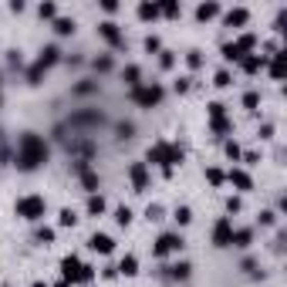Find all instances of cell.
Here are the masks:
<instances>
[{
	"label": "cell",
	"mask_w": 287,
	"mask_h": 287,
	"mask_svg": "<svg viewBox=\"0 0 287 287\" xmlns=\"http://www.w3.org/2000/svg\"><path fill=\"white\" fill-rule=\"evenodd\" d=\"M17 166L20 169H37V166L48 159V146H44V139H37L34 132H27V135H20V142H17Z\"/></svg>",
	"instance_id": "cell-1"
},
{
	"label": "cell",
	"mask_w": 287,
	"mask_h": 287,
	"mask_svg": "<svg viewBox=\"0 0 287 287\" xmlns=\"http://www.w3.org/2000/svg\"><path fill=\"white\" fill-rule=\"evenodd\" d=\"M162 95H166V91L159 88V85H139V88H132L129 98L135 101V105H142V108H152V105L162 101Z\"/></svg>",
	"instance_id": "cell-2"
},
{
	"label": "cell",
	"mask_w": 287,
	"mask_h": 287,
	"mask_svg": "<svg viewBox=\"0 0 287 287\" xmlns=\"http://www.w3.org/2000/svg\"><path fill=\"white\" fill-rule=\"evenodd\" d=\"M44 210H48L44 196H20L17 199V216H24V220H41Z\"/></svg>",
	"instance_id": "cell-3"
},
{
	"label": "cell",
	"mask_w": 287,
	"mask_h": 287,
	"mask_svg": "<svg viewBox=\"0 0 287 287\" xmlns=\"http://www.w3.org/2000/svg\"><path fill=\"white\" fill-rule=\"evenodd\" d=\"M179 250H182V237H179V233H162V237H159V243L152 247V254H156V257L179 254Z\"/></svg>",
	"instance_id": "cell-4"
},
{
	"label": "cell",
	"mask_w": 287,
	"mask_h": 287,
	"mask_svg": "<svg viewBox=\"0 0 287 287\" xmlns=\"http://www.w3.org/2000/svg\"><path fill=\"white\" fill-rule=\"evenodd\" d=\"M129 179H132V186H135V193H146V189H149V169H146V162H132L129 166Z\"/></svg>",
	"instance_id": "cell-5"
},
{
	"label": "cell",
	"mask_w": 287,
	"mask_h": 287,
	"mask_svg": "<svg viewBox=\"0 0 287 287\" xmlns=\"http://www.w3.org/2000/svg\"><path fill=\"white\" fill-rule=\"evenodd\" d=\"M230 237H233V220L223 216V220L213 227V243L216 247H230Z\"/></svg>",
	"instance_id": "cell-6"
},
{
	"label": "cell",
	"mask_w": 287,
	"mask_h": 287,
	"mask_svg": "<svg viewBox=\"0 0 287 287\" xmlns=\"http://www.w3.org/2000/svg\"><path fill=\"white\" fill-rule=\"evenodd\" d=\"M189 271H193V267H189L186 260H176V263H169V267H162V277L166 280H186Z\"/></svg>",
	"instance_id": "cell-7"
},
{
	"label": "cell",
	"mask_w": 287,
	"mask_h": 287,
	"mask_svg": "<svg viewBox=\"0 0 287 287\" xmlns=\"http://www.w3.org/2000/svg\"><path fill=\"white\" fill-rule=\"evenodd\" d=\"M227 182H233L240 193H250V189H254V179H250L243 169H230V172H227Z\"/></svg>",
	"instance_id": "cell-8"
},
{
	"label": "cell",
	"mask_w": 287,
	"mask_h": 287,
	"mask_svg": "<svg viewBox=\"0 0 287 287\" xmlns=\"http://www.w3.org/2000/svg\"><path fill=\"white\" fill-rule=\"evenodd\" d=\"M98 34L105 37L108 44H115V48H122V31H118V24H112V20H105V24H98Z\"/></svg>",
	"instance_id": "cell-9"
},
{
	"label": "cell",
	"mask_w": 287,
	"mask_h": 287,
	"mask_svg": "<svg viewBox=\"0 0 287 287\" xmlns=\"http://www.w3.org/2000/svg\"><path fill=\"white\" fill-rule=\"evenodd\" d=\"M88 247H91V250H98V254H112V250H115V240L108 237V233H91Z\"/></svg>",
	"instance_id": "cell-10"
},
{
	"label": "cell",
	"mask_w": 287,
	"mask_h": 287,
	"mask_svg": "<svg viewBox=\"0 0 287 287\" xmlns=\"http://www.w3.org/2000/svg\"><path fill=\"white\" fill-rule=\"evenodd\" d=\"M78 176H81V186H85V193H88V196H95V193H98V186H101L98 172H95V169H81Z\"/></svg>",
	"instance_id": "cell-11"
},
{
	"label": "cell",
	"mask_w": 287,
	"mask_h": 287,
	"mask_svg": "<svg viewBox=\"0 0 287 287\" xmlns=\"http://www.w3.org/2000/svg\"><path fill=\"white\" fill-rule=\"evenodd\" d=\"M230 243H233V247H240V250H247V247L254 243V230H233Z\"/></svg>",
	"instance_id": "cell-12"
},
{
	"label": "cell",
	"mask_w": 287,
	"mask_h": 287,
	"mask_svg": "<svg viewBox=\"0 0 287 287\" xmlns=\"http://www.w3.org/2000/svg\"><path fill=\"white\" fill-rule=\"evenodd\" d=\"M122 78H125V85H129V88H139V85H142V68L129 65V68L122 71Z\"/></svg>",
	"instance_id": "cell-13"
},
{
	"label": "cell",
	"mask_w": 287,
	"mask_h": 287,
	"mask_svg": "<svg viewBox=\"0 0 287 287\" xmlns=\"http://www.w3.org/2000/svg\"><path fill=\"white\" fill-rule=\"evenodd\" d=\"M115 271H118V274H125V277H132V274L139 271V260H135V257L129 254V257H122V263H118Z\"/></svg>",
	"instance_id": "cell-14"
},
{
	"label": "cell",
	"mask_w": 287,
	"mask_h": 287,
	"mask_svg": "<svg viewBox=\"0 0 287 287\" xmlns=\"http://www.w3.org/2000/svg\"><path fill=\"white\" fill-rule=\"evenodd\" d=\"M85 210H88L91 216H101V213H105V196H98V193L88 196V206H85Z\"/></svg>",
	"instance_id": "cell-15"
},
{
	"label": "cell",
	"mask_w": 287,
	"mask_h": 287,
	"mask_svg": "<svg viewBox=\"0 0 287 287\" xmlns=\"http://www.w3.org/2000/svg\"><path fill=\"white\" fill-rule=\"evenodd\" d=\"M247 17H250V14H247L243 7H237V10H230V14H227V24L230 27H240V24H247Z\"/></svg>",
	"instance_id": "cell-16"
},
{
	"label": "cell",
	"mask_w": 287,
	"mask_h": 287,
	"mask_svg": "<svg viewBox=\"0 0 287 287\" xmlns=\"http://www.w3.org/2000/svg\"><path fill=\"white\" fill-rule=\"evenodd\" d=\"M172 220L179 223V227H186V223L193 220V210H189V206H176V210H172Z\"/></svg>",
	"instance_id": "cell-17"
},
{
	"label": "cell",
	"mask_w": 287,
	"mask_h": 287,
	"mask_svg": "<svg viewBox=\"0 0 287 287\" xmlns=\"http://www.w3.org/2000/svg\"><path fill=\"white\" fill-rule=\"evenodd\" d=\"M115 223H118V227H129L132 223V210L129 206H118V210H115Z\"/></svg>",
	"instance_id": "cell-18"
},
{
	"label": "cell",
	"mask_w": 287,
	"mask_h": 287,
	"mask_svg": "<svg viewBox=\"0 0 287 287\" xmlns=\"http://www.w3.org/2000/svg\"><path fill=\"white\" fill-rule=\"evenodd\" d=\"M78 223V213L74 210H61V216H57V227H74Z\"/></svg>",
	"instance_id": "cell-19"
},
{
	"label": "cell",
	"mask_w": 287,
	"mask_h": 287,
	"mask_svg": "<svg viewBox=\"0 0 287 287\" xmlns=\"http://www.w3.org/2000/svg\"><path fill=\"white\" fill-rule=\"evenodd\" d=\"M54 31L65 37V34H71L74 31V20H68V17H61V20H54Z\"/></svg>",
	"instance_id": "cell-20"
},
{
	"label": "cell",
	"mask_w": 287,
	"mask_h": 287,
	"mask_svg": "<svg viewBox=\"0 0 287 287\" xmlns=\"http://www.w3.org/2000/svg\"><path fill=\"white\" fill-rule=\"evenodd\" d=\"M115 132H118V139H132L135 125H132V122H118V125H115Z\"/></svg>",
	"instance_id": "cell-21"
},
{
	"label": "cell",
	"mask_w": 287,
	"mask_h": 287,
	"mask_svg": "<svg viewBox=\"0 0 287 287\" xmlns=\"http://www.w3.org/2000/svg\"><path fill=\"white\" fill-rule=\"evenodd\" d=\"M216 14H220V7H213V4H206V7H199V10H196L199 20H210V17H216Z\"/></svg>",
	"instance_id": "cell-22"
},
{
	"label": "cell",
	"mask_w": 287,
	"mask_h": 287,
	"mask_svg": "<svg viewBox=\"0 0 287 287\" xmlns=\"http://www.w3.org/2000/svg\"><path fill=\"white\" fill-rule=\"evenodd\" d=\"M34 240H37V243H51V240H54V230L41 227V230H37V233H34Z\"/></svg>",
	"instance_id": "cell-23"
},
{
	"label": "cell",
	"mask_w": 287,
	"mask_h": 287,
	"mask_svg": "<svg viewBox=\"0 0 287 287\" xmlns=\"http://www.w3.org/2000/svg\"><path fill=\"white\" fill-rule=\"evenodd\" d=\"M257 105H260V95H257V91H247V95H243V108H250V112H254Z\"/></svg>",
	"instance_id": "cell-24"
},
{
	"label": "cell",
	"mask_w": 287,
	"mask_h": 287,
	"mask_svg": "<svg viewBox=\"0 0 287 287\" xmlns=\"http://www.w3.org/2000/svg\"><path fill=\"white\" fill-rule=\"evenodd\" d=\"M206 179L213 182V186H223V182H227V176H223L220 169H206Z\"/></svg>",
	"instance_id": "cell-25"
},
{
	"label": "cell",
	"mask_w": 287,
	"mask_h": 287,
	"mask_svg": "<svg viewBox=\"0 0 287 287\" xmlns=\"http://www.w3.org/2000/svg\"><path fill=\"white\" fill-rule=\"evenodd\" d=\"M95 71H112V57H108V54L95 57Z\"/></svg>",
	"instance_id": "cell-26"
},
{
	"label": "cell",
	"mask_w": 287,
	"mask_h": 287,
	"mask_svg": "<svg viewBox=\"0 0 287 287\" xmlns=\"http://www.w3.org/2000/svg\"><path fill=\"white\" fill-rule=\"evenodd\" d=\"M146 220H162V206H159V203H152V206H149V210H146Z\"/></svg>",
	"instance_id": "cell-27"
},
{
	"label": "cell",
	"mask_w": 287,
	"mask_h": 287,
	"mask_svg": "<svg viewBox=\"0 0 287 287\" xmlns=\"http://www.w3.org/2000/svg\"><path fill=\"white\" fill-rule=\"evenodd\" d=\"M95 88H98L95 81H81V85H74V95H91Z\"/></svg>",
	"instance_id": "cell-28"
},
{
	"label": "cell",
	"mask_w": 287,
	"mask_h": 287,
	"mask_svg": "<svg viewBox=\"0 0 287 287\" xmlns=\"http://www.w3.org/2000/svg\"><path fill=\"white\" fill-rule=\"evenodd\" d=\"M156 14H159V7H149V4H142V7H139V17H142V20H152Z\"/></svg>",
	"instance_id": "cell-29"
},
{
	"label": "cell",
	"mask_w": 287,
	"mask_h": 287,
	"mask_svg": "<svg viewBox=\"0 0 287 287\" xmlns=\"http://www.w3.org/2000/svg\"><path fill=\"white\" fill-rule=\"evenodd\" d=\"M186 65H189V68H199V65H203V57H199V51H189V54H186Z\"/></svg>",
	"instance_id": "cell-30"
},
{
	"label": "cell",
	"mask_w": 287,
	"mask_h": 287,
	"mask_svg": "<svg viewBox=\"0 0 287 287\" xmlns=\"http://www.w3.org/2000/svg\"><path fill=\"white\" fill-rule=\"evenodd\" d=\"M159 54H162V57H159V65H162V68H172V65H176V57H172V51H159Z\"/></svg>",
	"instance_id": "cell-31"
},
{
	"label": "cell",
	"mask_w": 287,
	"mask_h": 287,
	"mask_svg": "<svg viewBox=\"0 0 287 287\" xmlns=\"http://www.w3.org/2000/svg\"><path fill=\"white\" fill-rule=\"evenodd\" d=\"M216 88H227V85H230V71H220V74H216Z\"/></svg>",
	"instance_id": "cell-32"
},
{
	"label": "cell",
	"mask_w": 287,
	"mask_h": 287,
	"mask_svg": "<svg viewBox=\"0 0 287 287\" xmlns=\"http://www.w3.org/2000/svg\"><path fill=\"white\" fill-rule=\"evenodd\" d=\"M37 14H41V17H54L57 10H54V4H41V7H37Z\"/></svg>",
	"instance_id": "cell-33"
},
{
	"label": "cell",
	"mask_w": 287,
	"mask_h": 287,
	"mask_svg": "<svg viewBox=\"0 0 287 287\" xmlns=\"http://www.w3.org/2000/svg\"><path fill=\"white\" fill-rule=\"evenodd\" d=\"M227 156L230 159H240V146H237V142H227Z\"/></svg>",
	"instance_id": "cell-34"
},
{
	"label": "cell",
	"mask_w": 287,
	"mask_h": 287,
	"mask_svg": "<svg viewBox=\"0 0 287 287\" xmlns=\"http://www.w3.org/2000/svg\"><path fill=\"white\" fill-rule=\"evenodd\" d=\"M227 210H230V213H237V210H243V203L233 196V199H227Z\"/></svg>",
	"instance_id": "cell-35"
},
{
	"label": "cell",
	"mask_w": 287,
	"mask_h": 287,
	"mask_svg": "<svg viewBox=\"0 0 287 287\" xmlns=\"http://www.w3.org/2000/svg\"><path fill=\"white\" fill-rule=\"evenodd\" d=\"M189 81H193V78H179V81H176V91H189V88H193Z\"/></svg>",
	"instance_id": "cell-36"
},
{
	"label": "cell",
	"mask_w": 287,
	"mask_h": 287,
	"mask_svg": "<svg viewBox=\"0 0 287 287\" xmlns=\"http://www.w3.org/2000/svg\"><path fill=\"white\" fill-rule=\"evenodd\" d=\"M146 51H159V37H146Z\"/></svg>",
	"instance_id": "cell-37"
},
{
	"label": "cell",
	"mask_w": 287,
	"mask_h": 287,
	"mask_svg": "<svg viewBox=\"0 0 287 287\" xmlns=\"http://www.w3.org/2000/svg\"><path fill=\"white\" fill-rule=\"evenodd\" d=\"M34 287H48V284H44V280H34Z\"/></svg>",
	"instance_id": "cell-38"
},
{
	"label": "cell",
	"mask_w": 287,
	"mask_h": 287,
	"mask_svg": "<svg viewBox=\"0 0 287 287\" xmlns=\"http://www.w3.org/2000/svg\"><path fill=\"white\" fill-rule=\"evenodd\" d=\"M57 287H68V280H61V284H57Z\"/></svg>",
	"instance_id": "cell-39"
}]
</instances>
